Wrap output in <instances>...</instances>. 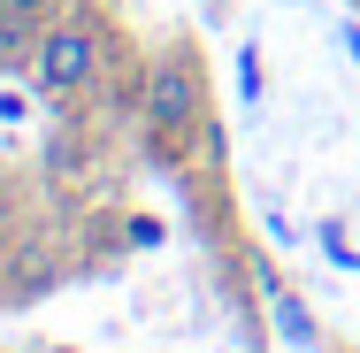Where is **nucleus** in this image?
<instances>
[{
	"label": "nucleus",
	"instance_id": "obj_1",
	"mask_svg": "<svg viewBox=\"0 0 360 353\" xmlns=\"http://www.w3.org/2000/svg\"><path fill=\"white\" fill-rule=\"evenodd\" d=\"M139 131H146V154L153 161H184L200 131H207V62L192 39H169L139 77Z\"/></svg>",
	"mask_w": 360,
	"mask_h": 353
},
{
	"label": "nucleus",
	"instance_id": "obj_2",
	"mask_svg": "<svg viewBox=\"0 0 360 353\" xmlns=\"http://www.w3.org/2000/svg\"><path fill=\"white\" fill-rule=\"evenodd\" d=\"M108 62H115V23H108L92 0H70V8L39 31L31 92H39V100H77V92H92V85H100Z\"/></svg>",
	"mask_w": 360,
	"mask_h": 353
},
{
	"label": "nucleus",
	"instance_id": "obj_3",
	"mask_svg": "<svg viewBox=\"0 0 360 353\" xmlns=\"http://www.w3.org/2000/svg\"><path fill=\"white\" fill-rule=\"evenodd\" d=\"M39 16H23V8H8L0 0V77H31V54H39Z\"/></svg>",
	"mask_w": 360,
	"mask_h": 353
},
{
	"label": "nucleus",
	"instance_id": "obj_4",
	"mask_svg": "<svg viewBox=\"0 0 360 353\" xmlns=\"http://www.w3.org/2000/svg\"><path fill=\"white\" fill-rule=\"evenodd\" d=\"M261 292H269V307H276V330H284V338H299V346H314V315L299 307V292H291V284H276V277H261Z\"/></svg>",
	"mask_w": 360,
	"mask_h": 353
},
{
	"label": "nucleus",
	"instance_id": "obj_5",
	"mask_svg": "<svg viewBox=\"0 0 360 353\" xmlns=\"http://www.w3.org/2000/svg\"><path fill=\"white\" fill-rule=\"evenodd\" d=\"M8 8H23V16H39V23H54V16L70 8V0H8Z\"/></svg>",
	"mask_w": 360,
	"mask_h": 353
},
{
	"label": "nucleus",
	"instance_id": "obj_6",
	"mask_svg": "<svg viewBox=\"0 0 360 353\" xmlns=\"http://www.w3.org/2000/svg\"><path fill=\"white\" fill-rule=\"evenodd\" d=\"M353 54H360V31H353Z\"/></svg>",
	"mask_w": 360,
	"mask_h": 353
}]
</instances>
